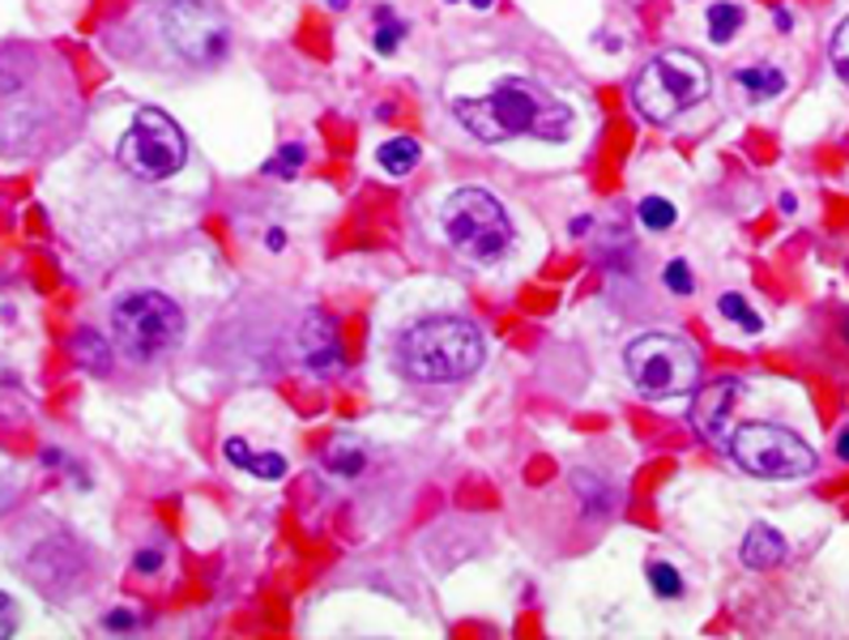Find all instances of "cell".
<instances>
[{
    "mask_svg": "<svg viewBox=\"0 0 849 640\" xmlns=\"http://www.w3.org/2000/svg\"><path fill=\"white\" fill-rule=\"evenodd\" d=\"M453 115L478 141H508L520 138V133H534L543 141H564L568 124H573L568 108H555L550 99L538 94V85L520 82V78L499 82L487 99H457Z\"/></svg>",
    "mask_w": 849,
    "mask_h": 640,
    "instance_id": "cell-1",
    "label": "cell"
},
{
    "mask_svg": "<svg viewBox=\"0 0 849 640\" xmlns=\"http://www.w3.org/2000/svg\"><path fill=\"white\" fill-rule=\"evenodd\" d=\"M397 363L418 385H457L483 367V334L457 316H427L397 337Z\"/></svg>",
    "mask_w": 849,
    "mask_h": 640,
    "instance_id": "cell-2",
    "label": "cell"
},
{
    "mask_svg": "<svg viewBox=\"0 0 849 640\" xmlns=\"http://www.w3.org/2000/svg\"><path fill=\"white\" fill-rule=\"evenodd\" d=\"M709 85L712 78L705 60L684 52V48H666V52H658L636 73L631 103H636V112L645 115V120L666 124V120L684 115L687 108H696L709 94Z\"/></svg>",
    "mask_w": 849,
    "mask_h": 640,
    "instance_id": "cell-3",
    "label": "cell"
},
{
    "mask_svg": "<svg viewBox=\"0 0 849 640\" xmlns=\"http://www.w3.org/2000/svg\"><path fill=\"white\" fill-rule=\"evenodd\" d=\"M439 223H444V235H448L453 252L462 261H474V265H492L513 248V223H508L504 205L487 189L453 193L439 210Z\"/></svg>",
    "mask_w": 849,
    "mask_h": 640,
    "instance_id": "cell-4",
    "label": "cell"
},
{
    "mask_svg": "<svg viewBox=\"0 0 849 640\" xmlns=\"http://www.w3.org/2000/svg\"><path fill=\"white\" fill-rule=\"evenodd\" d=\"M624 372L640 397H679L700 385V355L675 334H645L628 342Z\"/></svg>",
    "mask_w": 849,
    "mask_h": 640,
    "instance_id": "cell-5",
    "label": "cell"
},
{
    "mask_svg": "<svg viewBox=\"0 0 849 640\" xmlns=\"http://www.w3.org/2000/svg\"><path fill=\"white\" fill-rule=\"evenodd\" d=\"M111 329L129 359L150 363L166 355L184 334V312L159 291H129L111 304Z\"/></svg>",
    "mask_w": 849,
    "mask_h": 640,
    "instance_id": "cell-6",
    "label": "cell"
},
{
    "mask_svg": "<svg viewBox=\"0 0 849 640\" xmlns=\"http://www.w3.org/2000/svg\"><path fill=\"white\" fill-rule=\"evenodd\" d=\"M120 167L133 171L138 180H166L189 163V138L166 112L145 108L120 138Z\"/></svg>",
    "mask_w": 849,
    "mask_h": 640,
    "instance_id": "cell-7",
    "label": "cell"
},
{
    "mask_svg": "<svg viewBox=\"0 0 849 640\" xmlns=\"http://www.w3.org/2000/svg\"><path fill=\"white\" fill-rule=\"evenodd\" d=\"M730 457L751 478H802L816 470V448L802 445L795 431L772 423H747L730 440Z\"/></svg>",
    "mask_w": 849,
    "mask_h": 640,
    "instance_id": "cell-8",
    "label": "cell"
},
{
    "mask_svg": "<svg viewBox=\"0 0 849 640\" xmlns=\"http://www.w3.org/2000/svg\"><path fill=\"white\" fill-rule=\"evenodd\" d=\"M166 43L180 52V57L196 64V69H210L226 57V18L214 0H171L163 13Z\"/></svg>",
    "mask_w": 849,
    "mask_h": 640,
    "instance_id": "cell-9",
    "label": "cell"
},
{
    "mask_svg": "<svg viewBox=\"0 0 849 640\" xmlns=\"http://www.w3.org/2000/svg\"><path fill=\"white\" fill-rule=\"evenodd\" d=\"M300 355L312 376H342V372H346L342 346H337V329H333V321L325 312H307V316H303Z\"/></svg>",
    "mask_w": 849,
    "mask_h": 640,
    "instance_id": "cell-10",
    "label": "cell"
},
{
    "mask_svg": "<svg viewBox=\"0 0 849 640\" xmlns=\"http://www.w3.org/2000/svg\"><path fill=\"white\" fill-rule=\"evenodd\" d=\"M739 393H742V385L739 380H730V376H726V380H712V385H705V389L691 397V410H687L691 427H696L705 440H717V431H721L726 415L735 410Z\"/></svg>",
    "mask_w": 849,
    "mask_h": 640,
    "instance_id": "cell-11",
    "label": "cell"
},
{
    "mask_svg": "<svg viewBox=\"0 0 849 640\" xmlns=\"http://www.w3.org/2000/svg\"><path fill=\"white\" fill-rule=\"evenodd\" d=\"M739 556H742V563H747V568H756V572L777 568V563L786 559V538H781L772 526H751L747 529V538H742Z\"/></svg>",
    "mask_w": 849,
    "mask_h": 640,
    "instance_id": "cell-12",
    "label": "cell"
},
{
    "mask_svg": "<svg viewBox=\"0 0 849 640\" xmlns=\"http://www.w3.org/2000/svg\"><path fill=\"white\" fill-rule=\"evenodd\" d=\"M735 85L747 90L751 103H765V99H777L786 90V73L772 69V64H751V69H739L735 73Z\"/></svg>",
    "mask_w": 849,
    "mask_h": 640,
    "instance_id": "cell-13",
    "label": "cell"
},
{
    "mask_svg": "<svg viewBox=\"0 0 849 640\" xmlns=\"http://www.w3.org/2000/svg\"><path fill=\"white\" fill-rule=\"evenodd\" d=\"M376 159H381V167L388 171L393 180H402V175H411V171L418 167L423 150H418V141L414 138H393V141H384Z\"/></svg>",
    "mask_w": 849,
    "mask_h": 640,
    "instance_id": "cell-14",
    "label": "cell"
},
{
    "mask_svg": "<svg viewBox=\"0 0 849 640\" xmlns=\"http://www.w3.org/2000/svg\"><path fill=\"white\" fill-rule=\"evenodd\" d=\"M73 355H78V363H82V367H90L94 376H108V372H111L108 342L94 334V329H82V334L73 337Z\"/></svg>",
    "mask_w": 849,
    "mask_h": 640,
    "instance_id": "cell-15",
    "label": "cell"
},
{
    "mask_svg": "<svg viewBox=\"0 0 849 640\" xmlns=\"http://www.w3.org/2000/svg\"><path fill=\"white\" fill-rule=\"evenodd\" d=\"M705 22H709V39L721 48V43H730L742 27V9L739 4H730V0H717L709 4V13H705Z\"/></svg>",
    "mask_w": 849,
    "mask_h": 640,
    "instance_id": "cell-16",
    "label": "cell"
},
{
    "mask_svg": "<svg viewBox=\"0 0 849 640\" xmlns=\"http://www.w3.org/2000/svg\"><path fill=\"white\" fill-rule=\"evenodd\" d=\"M645 572H649V589H654L658 598H666V602H670V598H684V577H679V568H675V563H661V559H654Z\"/></svg>",
    "mask_w": 849,
    "mask_h": 640,
    "instance_id": "cell-17",
    "label": "cell"
},
{
    "mask_svg": "<svg viewBox=\"0 0 849 640\" xmlns=\"http://www.w3.org/2000/svg\"><path fill=\"white\" fill-rule=\"evenodd\" d=\"M717 307H721V316H726V321L742 325L747 334H760V325H765V321H760V316L747 307V299H742V295H735V291H726V295L717 299Z\"/></svg>",
    "mask_w": 849,
    "mask_h": 640,
    "instance_id": "cell-18",
    "label": "cell"
},
{
    "mask_svg": "<svg viewBox=\"0 0 849 640\" xmlns=\"http://www.w3.org/2000/svg\"><path fill=\"white\" fill-rule=\"evenodd\" d=\"M636 214H640V223L649 226V231H670L675 219H679V214H675V205H670L666 196H645Z\"/></svg>",
    "mask_w": 849,
    "mask_h": 640,
    "instance_id": "cell-19",
    "label": "cell"
},
{
    "mask_svg": "<svg viewBox=\"0 0 849 640\" xmlns=\"http://www.w3.org/2000/svg\"><path fill=\"white\" fill-rule=\"evenodd\" d=\"M303 159H307V150L295 141V145H282V150H277L274 159H270L261 171H265V175H277V180H291V175H300Z\"/></svg>",
    "mask_w": 849,
    "mask_h": 640,
    "instance_id": "cell-20",
    "label": "cell"
},
{
    "mask_svg": "<svg viewBox=\"0 0 849 640\" xmlns=\"http://www.w3.org/2000/svg\"><path fill=\"white\" fill-rule=\"evenodd\" d=\"M325 466H330L333 474H358L363 470V448H355L351 440H337V445L330 448V457H325Z\"/></svg>",
    "mask_w": 849,
    "mask_h": 640,
    "instance_id": "cell-21",
    "label": "cell"
},
{
    "mask_svg": "<svg viewBox=\"0 0 849 640\" xmlns=\"http://www.w3.org/2000/svg\"><path fill=\"white\" fill-rule=\"evenodd\" d=\"M661 282H666V291H670V295H691V291H696L687 261H670V265L661 270Z\"/></svg>",
    "mask_w": 849,
    "mask_h": 640,
    "instance_id": "cell-22",
    "label": "cell"
},
{
    "mask_svg": "<svg viewBox=\"0 0 849 640\" xmlns=\"http://www.w3.org/2000/svg\"><path fill=\"white\" fill-rule=\"evenodd\" d=\"M828 57H832V69H837V78L849 85V18L841 22V27H837V34H832V52H828Z\"/></svg>",
    "mask_w": 849,
    "mask_h": 640,
    "instance_id": "cell-23",
    "label": "cell"
},
{
    "mask_svg": "<svg viewBox=\"0 0 849 640\" xmlns=\"http://www.w3.org/2000/svg\"><path fill=\"white\" fill-rule=\"evenodd\" d=\"M247 470L256 474V478H282L286 474V457L282 453H252V461H247Z\"/></svg>",
    "mask_w": 849,
    "mask_h": 640,
    "instance_id": "cell-24",
    "label": "cell"
},
{
    "mask_svg": "<svg viewBox=\"0 0 849 640\" xmlns=\"http://www.w3.org/2000/svg\"><path fill=\"white\" fill-rule=\"evenodd\" d=\"M402 34H406L402 22H397V27H388V18H384V27L376 30V52H381V57H393V52H397V43H402Z\"/></svg>",
    "mask_w": 849,
    "mask_h": 640,
    "instance_id": "cell-25",
    "label": "cell"
},
{
    "mask_svg": "<svg viewBox=\"0 0 849 640\" xmlns=\"http://www.w3.org/2000/svg\"><path fill=\"white\" fill-rule=\"evenodd\" d=\"M18 632V602L9 593H0V640Z\"/></svg>",
    "mask_w": 849,
    "mask_h": 640,
    "instance_id": "cell-26",
    "label": "cell"
},
{
    "mask_svg": "<svg viewBox=\"0 0 849 640\" xmlns=\"http://www.w3.org/2000/svg\"><path fill=\"white\" fill-rule=\"evenodd\" d=\"M222 453H226V461H231V466H240V470H247V461H252V448H247L240 436H231Z\"/></svg>",
    "mask_w": 849,
    "mask_h": 640,
    "instance_id": "cell-27",
    "label": "cell"
},
{
    "mask_svg": "<svg viewBox=\"0 0 849 640\" xmlns=\"http://www.w3.org/2000/svg\"><path fill=\"white\" fill-rule=\"evenodd\" d=\"M103 628H108V632H129V628H138V614L111 611V614H103Z\"/></svg>",
    "mask_w": 849,
    "mask_h": 640,
    "instance_id": "cell-28",
    "label": "cell"
},
{
    "mask_svg": "<svg viewBox=\"0 0 849 640\" xmlns=\"http://www.w3.org/2000/svg\"><path fill=\"white\" fill-rule=\"evenodd\" d=\"M159 563H163V559H159V556H150V551H141V556H138V572H159Z\"/></svg>",
    "mask_w": 849,
    "mask_h": 640,
    "instance_id": "cell-29",
    "label": "cell"
},
{
    "mask_svg": "<svg viewBox=\"0 0 849 640\" xmlns=\"http://www.w3.org/2000/svg\"><path fill=\"white\" fill-rule=\"evenodd\" d=\"M265 244H270V252H282V248H286V231H277V226H274V231L265 235Z\"/></svg>",
    "mask_w": 849,
    "mask_h": 640,
    "instance_id": "cell-30",
    "label": "cell"
},
{
    "mask_svg": "<svg viewBox=\"0 0 849 640\" xmlns=\"http://www.w3.org/2000/svg\"><path fill=\"white\" fill-rule=\"evenodd\" d=\"M837 457H841V461H849V427L841 431V436H837Z\"/></svg>",
    "mask_w": 849,
    "mask_h": 640,
    "instance_id": "cell-31",
    "label": "cell"
},
{
    "mask_svg": "<svg viewBox=\"0 0 849 640\" xmlns=\"http://www.w3.org/2000/svg\"><path fill=\"white\" fill-rule=\"evenodd\" d=\"M790 27H795V22H790V13H786V9H777V30H790Z\"/></svg>",
    "mask_w": 849,
    "mask_h": 640,
    "instance_id": "cell-32",
    "label": "cell"
},
{
    "mask_svg": "<svg viewBox=\"0 0 849 640\" xmlns=\"http://www.w3.org/2000/svg\"><path fill=\"white\" fill-rule=\"evenodd\" d=\"M589 226H594V223H589V219H576V223H573V235H585Z\"/></svg>",
    "mask_w": 849,
    "mask_h": 640,
    "instance_id": "cell-33",
    "label": "cell"
},
{
    "mask_svg": "<svg viewBox=\"0 0 849 640\" xmlns=\"http://www.w3.org/2000/svg\"><path fill=\"white\" fill-rule=\"evenodd\" d=\"M469 4H474V9H492L495 0H469Z\"/></svg>",
    "mask_w": 849,
    "mask_h": 640,
    "instance_id": "cell-34",
    "label": "cell"
},
{
    "mask_svg": "<svg viewBox=\"0 0 849 640\" xmlns=\"http://www.w3.org/2000/svg\"><path fill=\"white\" fill-rule=\"evenodd\" d=\"M330 4H333V9H342V4H346V0H330Z\"/></svg>",
    "mask_w": 849,
    "mask_h": 640,
    "instance_id": "cell-35",
    "label": "cell"
},
{
    "mask_svg": "<svg viewBox=\"0 0 849 640\" xmlns=\"http://www.w3.org/2000/svg\"><path fill=\"white\" fill-rule=\"evenodd\" d=\"M448 4H457V0H448Z\"/></svg>",
    "mask_w": 849,
    "mask_h": 640,
    "instance_id": "cell-36",
    "label": "cell"
}]
</instances>
